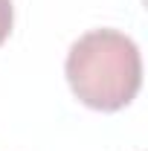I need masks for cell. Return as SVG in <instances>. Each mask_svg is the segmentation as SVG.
<instances>
[{"mask_svg":"<svg viewBox=\"0 0 148 151\" xmlns=\"http://www.w3.org/2000/svg\"><path fill=\"white\" fill-rule=\"evenodd\" d=\"M67 84L81 105L113 113L131 105L142 84L139 47L119 29H90L75 41L64 61Z\"/></svg>","mask_w":148,"mask_h":151,"instance_id":"6da1fadb","label":"cell"},{"mask_svg":"<svg viewBox=\"0 0 148 151\" xmlns=\"http://www.w3.org/2000/svg\"><path fill=\"white\" fill-rule=\"evenodd\" d=\"M12 20H15L12 0H0V47L6 44V38H9V32H12Z\"/></svg>","mask_w":148,"mask_h":151,"instance_id":"7a4b0ae2","label":"cell"}]
</instances>
